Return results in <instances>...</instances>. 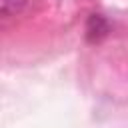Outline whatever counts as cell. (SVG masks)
Listing matches in <instances>:
<instances>
[{"label": "cell", "mask_w": 128, "mask_h": 128, "mask_svg": "<svg viewBox=\"0 0 128 128\" xmlns=\"http://www.w3.org/2000/svg\"><path fill=\"white\" fill-rule=\"evenodd\" d=\"M26 0H0V12L4 16H10V14H16L24 8Z\"/></svg>", "instance_id": "7a4b0ae2"}, {"label": "cell", "mask_w": 128, "mask_h": 128, "mask_svg": "<svg viewBox=\"0 0 128 128\" xmlns=\"http://www.w3.org/2000/svg\"><path fill=\"white\" fill-rule=\"evenodd\" d=\"M106 32H108V22L104 20V16H100V14H92L90 18H88V24H86V36H88V40H100L102 36H106Z\"/></svg>", "instance_id": "6da1fadb"}]
</instances>
